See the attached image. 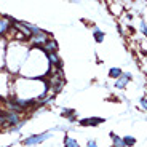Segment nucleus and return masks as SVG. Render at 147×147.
Wrapping results in <instances>:
<instances>
[{
	"label": "nucleus",
	"instance_id": "f257e3e1",
	"mask_svg": "<svg viewBox=\"0 0 147 147\" xmlns=\"http://www.w3.org/2000/svg\"><path fill=\"white\" fill-rule=\"evenodd\" d=\"M50 72L47 55L40 48H30L26 61L19 70V77L24 78H45Z\"/></svg>",
	"mask_w": 147,
	"mask_h": 147
},
{
	"label": "nucleus",
	"instance_id": "f03ea898",
	"mask_svg": "<svg viewBox=\"0 0 147 147\" xmlns=\"http://www.w3.org/2000/svg\"><path fill=\"white\" fill-rule=\"evenodd\" d=\"M30 51V47L27 42L21 40H10L7 48V59H5V70L11 74V75H19L22 64L26 61L27 55Z\"/></svg>",
	"mask_w": 147,
	"mask_h": 147
},
{
	"label": "nucleus",
	"instance_id": "7ed1b4c3",
	"mask_svg": "<svg viewBox=\"0 0 147 147\" xmlns=\"http://www.w3.org/2000/svg\"><path fill=\"white\" fill-rule=\"evenodd\" d=\"M13 80H15V75H11V74L8 72V70H5V69L0 70V99L2 101L11 98Z\"/></svg>",
	"mask_w": 147,
	"mask_h": 147
},
{
	"label": "nucleus",
	"instance_id": "20e7f679",
	"mask_svg": "<svg viewBox=\"0 0 147 147\" xmlns=\"http://www.w3.org/2000/svg\"><path fill=\"white\" fill-rule=\"evenodd\" d=\"M53 138V131L48 129V131H42V133H37V134H30V136H26L22 139V146L24 147H37L43 144L45 141L51 139Z\"/></svg>",
	"mask_w": 147,
	"mask_h": 147
},
{
	"label": "nucleus",
	"instance_id": "39448f33",
	"mask_svg": "<svg viewBox=\"0 0 147 147\" xmlns=\"http://www.w3.org/2000/svg\"><path fill=\"white\" fill-rule=\"evenodd\" d=\"M51 38H53L51 34L48 32V30L42 29L38 34H35V35L29 37V38H27V43H29L30 48H42L48 40H51Z\"/></svg>",
	"mask_w": 147,
	"mask_h": 147
},
{
	"label": "nucleus",
	"instance_id": "423d86ee",
	"mask_svg": "<svg viewBox=\"0 0 147 147\" xmlns=\"http://www.w3.org/2000/svg\"><path fill=\"white\" fill-rule=\"evenodd\" d=\"M47 59H48L50 67H53V69H63V59H61L59 53H48Z\"/></svg>",
	"mask_w": 147,
	"mask_h": 147
},
{
	"label": "nucleus",
	"instance_id": "0eeeda50",
	"mask_svg": "<svg viewBox=\"0 0 147 147\" xmlns=\"http://www.w3.org/2000/svg\"><path fill=\"white\" fill-rule=\"evenodd\" d=\"M7 48L8 40L5 37H0V70L5 69V59H7Z\"/></svg>",
	"mask_w": 147,
	"mask_h": 147
},
{
	"label": "nucleus",
	"instance_id": "6e6552de",
	"mask_svg": "<svg viewBox=\"0 0 147 147\" xmlns=\"http://www.w3.org/2000/svg\"><path fill=\"white\" fill-rule=\"evenodd\" d=\"M40 50L45 53V55H48V53H58L59 51V45H58V42H56V38H51V40H48Z\"/></svg>",
	"mask_w": 147,
	"mask_h": 147
},
{
	"label": "nucleus",
	"instance_id": "1a4fd4ad",
	"mask_svg": "<svg viewBox=\"0 0 147 147\" xmlns=\"http://www.w3.org/2000/svg\"><path fill=\"white\" fill-rule=\"evenodd\" d=\"M129 80H131V74L123 72V74H121V77L115 80V88H117V90H125L126 86H128Z\"/></svg>",
	"mask_w": 147,
	"mask_h": 147
},
{
	"label": "nucleus",
	"instance_id": "9d476101",
	"mask_svg": "<svg viewBox=\"0 0 147 147\" xmlns=\"http://www.w3.org/2000/svg\"><path fill=\"white\" fill-rule=\"evenodd\" d=\"M102 118H83V120H80V125L82 126H96L99 125V123H102Z\"/></svg>",
	"mask_w": 147,
	"mask_h": 147
},
{
	"label": "nucleus",
	"instance_id": "9b49d317",
	"mask_svg": "<svg viewBox=\"0 0 147 147\" xmlns=\"http://www.w3.org/2000/svg\"><path fill=\"white\" fill-rule=\"evenodd\" d=\"M63 144H64V147H80L78 141H77V139H74V138H70V136H64Z\"/></svg>",
	"mask_w": 147,
	"mask_h": 147
},
{
	"label": "nucleus",
	"instance_id": "f8f14e48",
	"mask_svg": "<svg viewBox=\"0 0 147 147\" xmlns=\"http://www.w3.org/2000/svg\"><path fill=\"white\" fill-rule=\"evenodd\" d=\"M121 74H123V70L120 69V67H110L109 69V77L114 78V80H117V78L121 77Z\"/></svg>",
	"mask_w": 147,
	"mask_h": 147
},
{
	"label": "nucleus",
	"instance_id": "ddd939ff",
	"mask_svg": "<svg viewBox=\"0 0 147 147\" xmlns=\"http://www.w3.org/2000/svg\"><path fill=\"white\" fill-rule=\"evenodd\" d=\"M110 138H112L114 147H126L125 142H123V138H118L117 134H114V133H110Z\"/></svg>",
	"mask_w": 147,
	"mask_h": 147
},
{
	"label": "nucleus",
	"instance_id": "4468645a",
	"mask_svg": "<svg viewBox=\"0 0 147 147\" xmlns=\"http://www.w3.org/2000/svg\"><path fill=\"white\" fill-rule=\"evenodd\" d=\"M93 35H94V38H96L98 43H101V42L104 40V32L99 29V27H93Z\"/></svg>",
	"mask_w": 147,
	"mask_h": 147
},
{
	"label": "nucleus",
	"instance_id": "2eb2a0df",
	"mask_svg": "<svg viewBox=\"0 0 147 147\" xmlns=\"http://www.w3.org/2000/svg\"><path fill=\"white\" fill-rule=\"evenodd\" d=\"M123 142H125L126 147H128V146H134V144H136V139H134L133 136H125V138H123Z\"/></svg>",
	"mask_w": 147,
	"mask_h": 147
},
{
	"label": "nucleus",
	"instance_id": "dca6fc26",
	"mask_svg": "<svg viewBox=\"0 0 147 147\" xmlns=\"http://www.w3.org/2000/svg\"><path fill=\"white\" fill-rule=\"evenodd\" d=\"M139 29H141V32H142L144 35H147V26H146V22H144V21H141V26H139Z\"/></svg>",
	"mask_w": 147,
	"mask_h": 147
},
{
	"label": "nucleus",
	"instance_id": "f3484780",
	"mask_svg": "<svg viewBox=\"0 0 147 147\" xmlns=\"http://www.w3.org/2000/svg\"><path fill=\"white\" fill-rule=\"evenodd\" d=\"M86 147H98V142H96L94 139H90L88 142H86Z\"/></svg>",
	"mask_w": 147,
	"mask_h": 147
},
{
	"label": "nucleus",
	"instance_id": "a211bd4d",
	"mask_svg": "<svg viewBox=\"0 0 147 147\" xmlns=\"http://www.w3.org/2000/svg\"><path fill=\"white\" fill-rule=\"evenodd\" d=\"M141 106H142V109L147 110V99H146V98H142V99H141Z\"/></svg>",
	"mask_w": 147,
	"mask_h": 147
},
{
	"label": "nucleus",
	"instance_id": "6ab92c4d",
	"mask_svg": "<svg viewBox=\"0 0 147 147\" xmlns=\"http://www.w3.org/2000/svg\"><path fill=\"white\" fill-rule=\"evenodd\" d=\"M0 18H2V13H0Z\"/></svg>",
	"mask_w": 147,
	"mask_h": 147
}]
</instances>
